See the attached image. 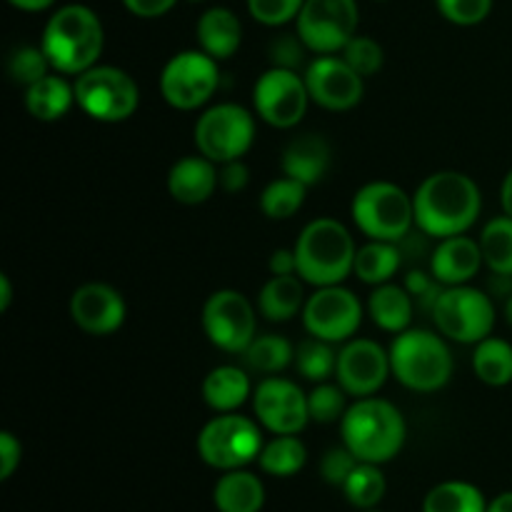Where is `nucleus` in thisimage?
Here are the masks:
<instances>
[{
  "mask_svg": "<svg viewBox=\"0 0 512 512\" xmlns=\"http://www.w3.org/2000/svg\"><path fill=\"white\" fill-rule=\"evenodd\" d=\"M415 228L428 238L443 240L465 235L480 218L483 193L470 175L460 170H438L413 193Z\"/></svg>",
  "mask_w": 512,
  "mask_h": 512,
  "instance_id": "nucleus-1",
  "label": "nucleus"
},
{
  "mask_svg": "<svg viewBox=\"0 0 512 512\" xmlns=\"http://www.w3.org/2000/svg\"><path fill=\"white\" fill-rule=\"evenodd\" d=\"M40 48L55 73L80 75L98 65L105 50V30L88 5L70 3L55 10L43 28Z\"/></svg>",
  "mask_w": 512,
  "mask_h": 512,
  "instance_id": "nucleus-2",
  "label": "nucleus"
},
{
  "mask_svg": "<svg viewBox=\"0 0 512 512\" xmlns=\"http://www.w3.org/2000/svg\"><path fill=\"white\" fill-rule=\"evenodd\" d=\"M343 445L360 463H390L403 450L408 423L403 413L385 398H358L340 420Z\"/></svg>",
  "mask_w": 512,
  "mask_h": 512,
  "instance_id": "nucleus-3",
  "label": "nucleus"
},
{
  "mask_svg": "<svg viewBox=\"0 0 512 512\" xmlns=\"http://www.w3.org/2000/svg\"><path fill=\"white\" fill-rule=\"evenodd\" d=\"M293 250L300 278L315 288H325L343 285V280L353 275L358 245L340 220L318 218L305 225Z\"/></svg>",
  "mask_w": 512,
  "mask_h": 512,
  "instance_id": "nucleus-4",
  "label": "nucleus"
},
{
  "mask_svg": "<svg viewBox=\"0 0 512 512\" xmlns=\"http://www.w3.org/2000/svg\"><path fill=\"white\" fill-rule=\"evenodd\" d=\"M453 353L445 335L408 328L390 345V370L403 388L413 393H438L453 378Z\"/></svg>",
  "mask_w": 512,
  "mask_h": 512,
  "instance_id": "nucleus-5",
  "label": "nucleus"
},
{
  "mask_svg": "<svg viewBox=\"0 0 512 512\" xmlns=\"http://www.w3.org/2000/svg\"><path fill=\"white\" fill-rule=\"evenodd\" d=\"M350 215L368 240L400 243L415 225L413 195L388 180H373L353 195Z\"/></svg>",
  "mask_w": 512,
  "mask_h": 512,
  "instance_id": "nucleus-6",
  "label": "nucleus"
},
{
  "mask_svg": "<svg viewBox=\"0 0 512 512\" xmlns=\"http://www.w3.org/2000/svg\"><path fill=\"white\" fill-rule=\"evenodd\" d=\"M75 105L98 123H123L140 105L133 75L115 65H93L75 75Z\"/></svg>",
  "mask_w": 512,
  "mask_h": 512,
  "instance_id": "nucleus-7",
  "label": "nucleus"
},
{
  "mask_svg": "<svg viewBox=\"0 0 512 512\" xmlns=\"http://www.w3.org/2000/svg\"><path fill=\"white\" fill-rule=\"evenodd\" d=\"M263 425L238 413H218L198 433V455L205 465L228 473L258 460L265 440Z\"/></svg>",
  "mask_w": 512,
  "mask_h": 512,
  "instance_id": "nucleus-8",
  "label": "nucleus"
},
{
  "mask_svg": "<svg viewBox=\"0 0 512 512\" xmlns=\"http://www.w3.org/2000/svg\"><path fill=\"white\" fill-rule=\"evenodd\" d=\"M430 315L440 335L460 345H478L480 340L493 335L498 320L493 300L470 283L443 288Z\"/></svg>",
  "mask_w": 512,
  "mask_h": 512,
  "instance_id": "nucleus-9",
  "label": "nucleus"
},
{
  "mask_svg": "<svg viewBox=\"0 0 512 512\" xmlns=\"http://www.w3.org/2000/svg\"><path fill=\"white\" fill-rule=\"evenodd\" d=\"M195 148L213 163L240 160L255 143V113L238 103H218L203 110L193 128Z\"/></svg>",
  "mask_w": 512,
  "mask_h": 512,
  "instance_id": "nucleus-10",
  "label": "nucleus"
},
{
  "mask_svg": "<svg viewBox=\"0 0 512 512\" xmlns=\"http://www.w3.org/2000/svg\"><path fill=\"white\" fill-rule=\"evenodd\" d=\"M220 60L205 50L175 53L160 70V95L175 110H198L208 103L220 85Z\"/></svg>",
  "mask_w": 512,
  "mask_h": 512,
  "instance_id": "nucleus-11",
  "label": "nucleus"
},
{
  "mask_svg": "<svg viewBox=\"0 0 512 512\" xmlns=\"http://www.w3.org/2000/svg\"><path fill=\"white\" fill-rule=\"evenodd\" d=\"M200 325L215 348L233 355H243L258 335V315L253 303L233 288H220L208 295L200 313Z\"/></svg>",
  "mask_w": 512,
  "mask_h": 512,
  "instance_id": "nucleus-12",
  "label": "nucleus"
},
{
  "mask_svg": "<svg viewBox=\"0 0 512 512\" xmlns=\"http://www.w3.org/2000/svg\"><path fill=\"white\" fill-rule=\"evenodd\" d=\"M360 10L355 0H305L295 18V33L315 55L343 53L358 35Z\"/></svg>",
  "mask_w": 512,
  "mask_h": 512,
  "instance_id": "nucleus-13",
  "label": "nucleus"
},
{
  "mask_svg": "<svg viewBox=\"0 0 512 512\" xmlns=\"http://www.w3.org/2000/svg\"><path fill=\"white\" fill-rule=\"evenodd\" d=\"M310 103L308 85L298 70L273 65L253 85V110L270 128L290 130L300 125Z\"/></svg>",
  "mask_w": 512,
  "mask_h": 512,
  "instance_id": "nucleus-14",
  "label": "nucleus"
},
{
  "mask_svg": "<svg viewBox=\"0 0 512 512\" xmlns=\"http://www.w3.org/2000/svg\"><path fill=\"white\" fill-rule=\"evenodd\" d=\"M303 325L308 335L328 343H348L363 323V303L343 285H325L308 295L303 308Z\"/></svg>",
  "mask_w": 512,
  "mask_h": 512,
  "instance_id": "nucleus-15",
  "label": "nucleus"
},
{
  "mask_svg": "<svg viewBox=\"0 0 512 512\" xmlns=\"http://www.w3.org/2000/svg\"><path fill=\"white\" fill-rule=\"evenodd\" d=\"M255 420L273 435H298L310 423L308 393L298 383L268 375L253 390Z\"/></svg>",
  "mask_w": 512,
  "mask_h": 512,
  "instance_id": "nucleus-16",
  "label": "nucleus"
},
{
  "mask_svg": "<svg viewBox=\"0 0 512 512\" xmlns=\"http://www.w3.org/2000/svg\"><path fill=\"white\" fill-rule=\"evenodd\" d=\"M390 370V350L375 343L370 338H350L338 353V368H335V380L348 395L358 398H370L380 393Z\"/></svg>",
  "mask_w": 512,
  "mask_h": 512,
  "instance_id": "nucleus-17",
  "label": "nucleus"
},
{
  "mask_svg": "<svg viewBox=\"0 0 512 512\" xmlns=\"http://www.w3.org/2000/svg\"><path fill=\"white\" fill-rule=\"evenodd\" d=\"M310 100L330 113H343L363 100L365 78L355 73L343 55H318L303 73Z\"/></svg>",
  "mask_w": 512,
  "mask_h": 512,
  "instance_id": "nucleus-18",
  "label": "nucleus"
},
{
  "mask_svg": "<svg viewBox=\"0 0 512 512\" xmlns=\"http://www.w3.org/2000/svg\"><path fill=\"white\" fill-rule=\"evenodd\" d=\"M70 318L83 333L103 338L123 328L128 305L120 290L108 283H85L70 295Z\"/></svg>",
  "mask_w": 512,
  "mask_h": 512,
  "instance_id": "nucleus-19",
  "label": "nucleus"
},
{
  "mask_svg": "<svg viewBox=\"0 0 512 512\" xmlns=\"http://www.w3.org/2000/svg\"><path fill=\"white\" fill-rule=\"evenodd\" d=\"M485 265L480 240L470 235H450L438 240L430 255V273L440 285H468Z\"/></svg>",
  "mask_w": 512,
  "mask_h": 512,
  "instance_id": "nucleus-20",
  "label": "nucleus"
},
{
  "mask_svg": "<svg viewBox=\"0 0 512 512\" xmlns=\"http://www.w3.org/2000/svg\"><path fill=\"white\" fill-rule=\"evenodd\" d=\"M218 188V163H213V160L200 153L175 160L168 173V193L180 205L208 203Z\"/></svg>",
  "mask_w": 512,
  "mask_h": 512,
  "instance_id": "nucleus-21",
  "label": "nucleus"
},
{
  "mask_svg": "<svg viewBox=\"0 0 512 512\" xmlns=\"http://www.w3.org/2000/svg\"><path fill=\"white\" fill-rule=\"evenodd\" d=\"M333 163V148L328 140L318 133H303L288 140L280 155V168L288 178L300 180L303 185L313 188L328 175Z\"/></svg>",
  "mask_w": 512,
  "mask_h": 512,
  "instance_id": "nucleus-22",
  "label": "nucleus"
},
{
  "mask_svg": "<svg viewBox=\"0 0 512 512\" xmlns=\"http://www.w3.org/2000/svg\"><path fill=\"white\" fill-rule=\"evenodd\" d=\"M195 38H198L200 50L213 55L215 60H228L238 53L243 43V23L230 8L215 5L198 18Z\"/></svg>",
  "mask_w": 512,
  "mask_h": 512,
  "instance_id": "nucleus-23",
  "label": "nucleus"
},
{
  "mask_svg": "<svg viewBox=\"0 0 512 512\" xmlns=\"http://www.w3.org/2000/svg\"><path fill=\"white\" fill-rule=\"evenodd\" d=\"M253 390L248 373L235 365H218L200 385L205 405L215 413H238V408L253 400Z\"/></svg>",
  "mask_w": 512,
  "mask_h": 512,
  "instance_id": "nucleus-24",
  "label": "nucleus"
},
{
  "mask_svg": "<svg viewBox=\"0 0 512 512\" xmlns=\"http://www.w3.org/2000/svg\"><path fill=\"white\" fill-rule=\"evenodd\" d=\"M213 505L218 512H260L265 505V485L250 470H228L213 488Z\"/></svg>",
  "mask_w": 512,
  "mask_h": 512,
  "instance_id": "nucleus-25",
  "label": "nucleus"
},
{
  "mask_svg": "<svg viewBox=\"0 0 512 512\" xmlns=\"http://www.w3.org/2000/svg\"><path fill=\"white\" fill-rule=\"evenodd\" d=\"M75 105V83H68L63 73H50L43 80L25 88V110L40 123H55L65 118Z\"/></svg>",
  "mask_w": 512,
  "mask_h": 512,
  "instance_id": "nucleus-26",
  "label": "nucleus"
},
{
  "mask_svg": "<svg viewBox=\"0 0 512 512\" xmlns=\"http://www.w3.org/2000/svg\"><path fill=\"white\" fill-rule=\"evenodd\" d=\"M305 280L300 275H273L260 288L258 310L270 323H288L305 308Z\"/></svg>",
  "mask_w": 512,
  "mask_h": 512,
  "instance_id": "nucleus-27",
  "label": "nucleus"
},
{
  "mask_svg": "<svg viewBox=\"0 0 512 512\" xmlns=\"http://www.w3.org/2000/svg\"><path fill=\"white\" fill-rule=\"evenodd\" d=\"M415 313L413 295L405 290V285L383 283L375 285L368 298V315L380 330L385 333H403L410 328Z\"/></svg>",
  "mask_w": 512,
  "mask_h": 512,
  "instance_id": "nucleus-28",
  "label": "nucleus"
},
{
  "mask_svg": "<svg viewBox=\"0 0 512 512\" xmlns=\"http://www.w3.org/2000/svg\"><path fill=\"white\" fill-rule=\"evenodd\" d=\"M400 248L398 243H385V240H368L365 245H360L358 253H355V265L353 275H358L360 283L365 285H383L393 283L395 273H398L400 263Z\"/></svg>",
  "mask_w": 512,
  "mask_h": 512,
  "instance_id": "nucleus-29",
  "label": "nucleus"
},
{
  "mask_svg": "<svg viewBox=\"0 0 512 512\" xmlns=\"http://www.w3.org/2000/svg\"><path fill=\"white\" fill-rule=\"evenodd\" d=\"M473 373L490 388H505L512 383V345L503 338L488 335L473 350Z\"/></svg>",
  "mask_w": 512,
  "mask_h": 512,
  "instance_id": "nucleus-30",
  "label": "nucleus"
},
{
  "mask_svg": "<svg viewBox=\"0 0 512 512\" xmlns=\"http://www.w3.org/2000/svg\"><path fill=\"white\" fill-rule=\"evenodd\" d=\"M308 463V448L298 435H275L263 445L258 465L265 475L273 478H293Z\"/></svg>",
  "mask_w": 512,
  "mask_h": 512,
  "instance_id": "nucleus-31",
  "label": "nucleus"
},
{
  "mask_svg": "<svg viewBox=\"0 0 512 512\" xmlns=\"http://www.w3.org/2000/svg\"><path fill=\"white\" fill-rule=\"evenodd\" d=\"M488 500L475 488L473 483L465 480H445L435 485L423 500V512H485Z\"/></svg>",
  "mask_w": 512,
  "mask_h": 512,
  "instance_id": "nucleus-32",
  "label": "nucleus"
},
{
  "mask_svg": "<svg viewBox=\"0 0 512 512\" xmlns=\"http://www.w3.org/2000/svg\"><path fill=\"white\" fill-rule=\"evenodd\" d=\"M243 360L253 373L275 375L295 363V348L283 335H255V340L243 353Z\"/></svg>",
  "mask_w": 512,
  "mask_h": 512,
  "instance_id": "nucleus-33",
  "label": "nucleus"
},
{
  "mask_svg": "<svg viewBox=\"0 0 512 512\" xmlns=\"http://www.w3.org/2000/svg\"><path fill=\"white\" fill-rule=\"evenodd\" d=\"M483 260L495 275H512V218L498 215L488 220L480 233Z\"/></svg>",
  "mask_w": 512,
  "mask_h": 512,
  "instance_id": "nucleus-34",
  "label": "nucleus"
},
{
  "mask_svg": "<svg viewBox=\"0 0 512 512\" xmlns=\"http://www.w3.org/2000/svg\"><path fill=\"white\" fill-rule=\"evenodd\" d=\"M305 193H308V185L300 180L288 178V175L275 178L260 193V210L270 220H290L305 205Z\"/></svg>",
  "mask_w": 512,
  "mask_h": 512,
  "instance_id": "nucleus-35",
  "label": "nucleus"
},
{
  "mask_svg": "<svg viewBox=\"0 0 512 512\" xmlns=\"http://www.w3.org/2000/svg\"><path fill=\"white\" fill-rule=\"evenodd\" d=\"M385 490H388V483L380 465L375 463H358V468L343 485L345 500L360 512L375 510V505H380V500L385 498Z\"/></svg>",
  "mask_w": 512,
  "mask_h": 512,
  "instance_id": "nucleus-36",
  "label": "nucleus"
},
{
  "mask_svg": "<svg viewBox=\"0 0 512 512\" xmlns=\"http://www.w3.org/2000/svg\"><path fill=\"white\" fill-rule=\"evenodd\" d=\"M295 368L310 383H325V380L335 378L338 353H335L333 343L310 335L295 348Z\"/></svg>",
  "mask_w": 512,
  "mask_h": 512,
  "instance_id": "nucleus-37",
  "label": "nucleus"
},
{
  "mask_svg": "<svg viewBox=\"0 0 512 512\" xmlns=\"http://www.w3.org/2000/svg\"><path fill=\"white\" fill-rule=\"evenodd\" d=\"M50 73H53V65H50L48 55L43 53L40 45H20L10 53L8 75L13 83L30 88V85L38 83Z\"/></svg>",
  "mask_w": 512,
  "mask_h": 512,
  "instance_id": "nucleus-38",
  "label": "nucleus"
},
{
  "mask_svg": "<svg viewBox=\"0 0 512 512\" xmlns=\"http://www.w3.org/2000/svg\"><path fill=\"white\" fill-rule=\"evenodd\" d=\"M345 390L340 388L338 383H315V388L308 393V410H310V420L315 423H340L348 410V403H345Z\"/></svg>",
  "mask_w": 512,
  "mask_h": 512,
  "instance_id": "nucleus-39",
  "label": "nucleus"
},
{
  "mask_svg": "<svg viewBox=\"0 0 512 512\" xmlns=\"http://www.w3.org/2000/svg\"><path fill=\"white\" fill-rule=\"evenodd\" d=\"M343 58L350 68L363 78H373L383 70L385 53L383 45L373 40L370 35H355L348 45L343 48Z\"/></svg>",
  "mask_w": 512,
  "mask_h": 512,
  "instance_id": "nucleus-40",
  "label": "nucleus"
},
{
  "mask_svg": "<svg viewBox=\"0 0 512 512\" xmlns=\"http://www.w3.org/2000/svg\"><path fill=\"white\" fill-rule=\"evenodd\" d=\"M303 5L305 0H248L250 15L268 28H278L295 20Z\"/></svg>",
  "mask_w": 512,
  "mask_h": 512,
  "instance_id": "nucleus-41",
  "label": "nucleus"
},
{
  "mask_svg": "<svg viewBox=\"0 0 512 512\" xmlns=\"http://www.w3.org/2000/svg\"><path fill=\"white\" fill-rule=\"evenodd\" d=\"M440 15L455 25H478L493 10V0H435Z\"/></svg>",
  "mask_w": 512,
  "mask_h": 512,
  "instance_id": "nucleus-42",
  "label": "nucleus"
},
{
  "mask_svg": "<svg viewBox=\"0 0 512 512\" xmlns=\"http://www.w3.org/2000/svg\"><path fill=\"white\" fill-rule=\"evenodd\" d=\"M358 463L360 460L355 458L345 445H340V448H330L328 453L323 455V460H320V475H323V480L328 485L343 488L345 480L350 478V473L358 468Z\"/></svg>",
  "mask_w": 512,
  "mask_h": 512,
  "instance_id": "nucleus-43",
  "label": "nucleus"
},
{
  "mask_svg": "<svg viewBox=\"0 0 512 512\" xmlns=\"http://www.w3.org/2000/svg\"><path fill=\"white\" fill-rule=\"evenodd\" d=\"M303 50L305 43L300 40V35H280V38L273 40V45H270V60H273V65H278V68H290V70H298V65L303 63Z\"/></svg>",
  "mask_w": 512,
  "mask_h": 512,
  "instance_id": "nucleus-44",
  "label": "nucleus"
},
{
  "mask_svg": "<svg viewBox=\"0 0 512 512\" xmlns=\"http://www.w3.org/2000/svg\"><path fill=\"white\" fill-rule=\"evenodd\" d=\"M20 460H23V445L13 433L3 430L0 433V480L13 478L15 470L20 468Z\"/></svg>",
  "mask_w": 512,
  "mask_h": 512,
  "instance_id": "nucleus-45",
  "label": "nucleus"
},
{
  "mask_svg": "<svg viewBox=\"0 0 512 512\" xmlns=\"http://www.w3.org/2000/svg\"><path fill=\"white\" fill-rule=\"evenodd\" d=\"M218 175H220V190H225V193L230 195L240 193V190L248 188L250 183V170L248 165L243 163V158L218 165Z\"/></svg>",
  "mask_w": 512,
  "mask_h": 512,
  "instance_id": "nucleus-46",
  "label": "nucleus"
},
{
  "mask_svg": "<svg viewBox=\"0 0 512 512\" xmlns=\"http://www.w3.org/2000/svg\"><path fill=\"white\" fill-rule=\"evenodd\" d=\"M178 0H123L125 8L135 15V18H160V15L170 13Z\"/></svg>",
  "mask_w": 512,
  "mask_h": 512,
  "instance_id": "nucleus-47",
  "label": "nucleus"
},
{
  "mask_svg": "<svg viewBox=\"0 0 512 512\" xmlns=\"http://www.w3.org/2000/svg\"><path fill=\"white\" fill-rule=\"evenodd\" d=\"M270 275H298V260L293 248H278L270 255Z\"/></svg>",
  "mask_w": 512,
  "mask_h": 512,
  "instance_id": "nucleus-48",
  "label": "nucleus"
},
{
  "mask_svg": "<svg viewBox=\"0 0 512 512\" xmlns=\"http://www.w3.org/2000/svg\"><path fill=\"white\" fill-rule=\"evenodd\" d=\"M13 8L25 10V13H40V10H48L55 0H8Z\"/></svg>",
  "mask_w": 512,
  "mask_h": 512,
  "instance_id": "nucleus-49",
  "label": "nucleus"
},
{
  "mask_svg": "<svg viewBox=\"0 0 512 512\" xmlns=\"http://www.w3.org/2000/svg\"><path fill=\"white\" fill-rule=\"evenodd\" d=\"M500 205H503V213L512 218V170L505 175L503 185H500Z\"/></svg>",
  "mask_w": 512,
  "mask_h": 512,
  "instance_id": "nucleus-50",
  "label": "nucleus"
},
{
  "mask_svg": "<svg viewBox=\"0 0 512 512\" xmlns=\"http://www.w3.org/2000/svg\"><path fill=\"white\" fill-rule=\"evenodd\" d=\"M10 303H13V283H10L8 275L0 273V313H5Z\"/></svg>",
  "mask_w": 512,
  "mask_h": 512,
  "instance_id": "nucleus-51",
  "label": "nucleus"
},
{
  "mask_svg": "<svg viewBox=\"0 0 512 512\" xmlns=\"http://www.w3.org/2000/svg\"><path fill=\"white\" fill-rule=\"evenodd\" d=\"M485 512H512V490H508V493H500L498 498L490 500L488 510Z\"/></svg>",
  "mask_w": 512,
  "mask_h": 512,
  "instance_id": "nucleus-52",
  "label": "nucleus"
},
{
  "mask_svg": "<svg viewBox=\"0 0 512 512\" xmlns=\"http://www.w3.org/2000/svg\"><path fill=\"white\" fill-rule=\"evenodd\" d=\"M505 320H508V325L512 328V295L508 303H505Z\"/></svg>",
  "mask_w": 512,
  "mask_h": 512,
  "instance_id": "nucleus-53",
  "label": "nucleus"
},
{
  "mask_svg": "<svg viewBox=\"0 0 512 512\" xmlns=\"http://www.w3.org/2000/svg\"><path fill=\"white\" fill-rule=\"evenodd\" d=\"M188 3H205V0H188Z\"/></svg>",
  "mask_w": 512,
  "mask_h": 512,
  "instance_id": "nucleus-54",
  "label": "nucleus"
},
{
  "mask_svg": "<svg viewBox=\"0 0 512 512\" xmlns=\"http://www.w3.org/2000/svg\"><path fill=\"white\" fill-rule=\"evenodd\" d=\"M363 512H378V510H363Z\"/></svg>",
  "mask_w": 512,
  "mask_h": 512,
  "instance_id": "nucleus-55",
  "label": "nucleus"
}]
</instances>
